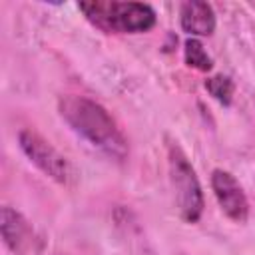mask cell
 I'll use <instances>...</instances> for the list:
<instances>
[{
    "label": "cell",
    "instance_id": "cell-1",
    "mask_svg": "<svg viewBox=\"0 0 255 255\" xmlns=\"http://www.w3.org/2000/svg\"><path fill=\"white\" fill-rule=\"evenodd\" d=\"M60 114L68 126L106 155L122 161L128 155V141L110 112L84 96H64Z\"/></svg>",
    "mask_w": 255,
    "mask_h": 255
},
{
    "label": "cell",
    "instance_id": "cell-2",
    "mask_svg": "<svg viewBox=\"0 0 255 255\" xmlns=\"http://www.w3.org/2000/svg\"><path fill=\"white\" fill-rule=\"evenodd\" d=\"M78 8L100 30L114 34L147 32L155 24V10L143 2H118V0H94L80 2Z\"/></svg>",
    "mask_w": 255,
    "mask_h": 255
},
{
    "label": "cell",
    "instance_id": "cell-3",
    "mask_svg": "<svg viewBox=\"0 0 255 255\" xmlns=\"http://www.w3.org/2000/svg\"><path fill=\"white\" fill-rule=\"evenodd\" d=\"M167 163H169V179L175 191V203L179 215L187 223L199 221L203 213V193L193 165L189 163L181 147L175 143L167 145Z\"/></svg>",
    "mask_w": 255,
    "mask_h": 255
},
{
    "label": "cell",
    "instance_id": "cell-4",
    "mask_svg": "<svg viewBox=\"0 0 255 255\" xmlns=\"http://www.w3.org/2000/svg\"><path fill=\"white\" fill-rule=\"evenodd\" d=\"M18 143H20L22 151L26 153V157L48 177H52L54 181H58L62 185H68L72 181V177H74L72 165L40 133H36L34 129H22L18 133Z\"/></svg>",
    "mask_w": 255,
    "mask_h": 255
},
{
    "label": "cell",
    "instance_id": "cell-5",
    "mask_svg": "<svg viewBox=\"0 0 255 255\" xmlns=\"http://www.w3.org/2000/svg\"><path fill=\"white\" fill-rule=\"evenodd\" d=\"M211 187H213L215 199H217L219 207L223 209V213L229 219L243 223L249 215V201H247V195H245L243 187L239 185V181L225 169H213Z\"/></svg>",
    "mask_w": 255,
    "mask_h": 255
},
{
    "label": "cell",
    "instance_id": "cell-6",
    "mask_svg": "<svg viewBox=\"0 0 255 255\" xmlns=\"http://www.w3.org/2000/svg\"><path fill=\"white\" fill-rule=\"evenodd\" d=\"M0 229H2L6 247L14 255H26L36 241V235H34V229L30 227V223L12 207H2Z\"/></svg>",
    "mask_w": 255,
    "mask_h": 255
},
{
    "label": "cell",
    "instance_id": "cell-7",
    "mask_svg": "<svg viewBox=\"0 0 255 255\" xmlns=\"http://www.w3.org/2000/svg\"><path fill=\"white\" fill-rule=\"evenodd\" d=\"M179 22L183 32L191 36H209L215 30V12L207 2H183L179 8Z\"/></svg>",
    "mask_w": 255,
    "mask_h": 255
},
{
    "label": "cell",
    "instance_id": "cell-8",
    "mask_svg": "<svg viewBox=\"0 0 255 255\" xmlns=\"http://www.w3.org/2000/svg\"><path fill=\"white\" fill-rule=\"evenodd\" d=\"M183 58H185V64L195 68V70H201V72H209L213 68V60L211 56L205 52L203 44L195 38H189L183 46Z\"/></svg>",
    "mask_w": 255,
    "mask_h": 255
},
{
    "label": "cell",
    "instance_id": "cell-9",
    "mask_svg": "<svg viewBox=\"0 0 255 255\" xmlns=\"http://www.w3.org/2000/svg\"><path fill=\"white\" fill-rule=\"evenodd\" d=\"M205 88H207V92H209L219 104H223V106H229V104H231V100H233V90H235L231 78H227V76H223V74L213 76V78H207Z\"/></svg>",
    "mask_w": 255,
    "mask_h": 255
}]
</instances>
